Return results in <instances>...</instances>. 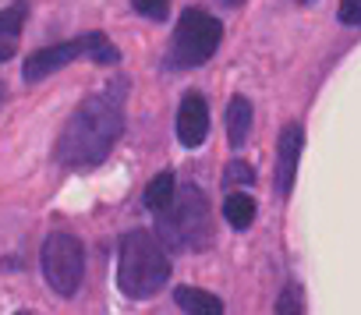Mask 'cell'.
Instances as JSON below:
<instances>
[{"label": "cell", "instance_id": "1", "mask_svg": "<svg viewBox=\"0 0 361 315\" xmlns=\"http://www.w3.org/2000/svg\"><path fill=\"white\" fill-rule=\"evenodd\" d=\"M121 128H124V85L114 82L110 89L78 103V110L68 117V124L57 138V160L71 171L103 163L121 135Z\"/></svg>", "mask_w": 361, "mask_h": 315}, {"label": "cell", "instance_id": "2", "mask_svg": "<svg viewBox=\"0 0 361 315\" xmlns=\"http://www.w3.org/2000/svg\"><path fill=\"white\" fill-rule=\"evenodd\" d=\"M166 280H170L166 248L145 230L124 234L121 237V255H117V287H121V294L131 297V301H145V297H156Z\"/></svg>", "mask_w": 361, "mask_h": 315}, {"label": "cell", "instance_id": "3", "mask_svg": "<svg viewBox=\"0 0 361 315\" xmlns=\"http://www.w3.org/2000/svg\"><path fill=\"white\" fill-rule=\"evenodd\" d=\"M224 39V25L199 8H188L177 18V29L166 47V68H199L206 64Z\"/></svg>", "mask_w": 361, "mask_h": 315}, {"label": "cell", "instance_id": "4", "mask_svg": "<svg viewBox=\"0 0 361 315\" xmlns=\"http://www.w3.org/2000/svg\"><path fill=\"white\" fill-rule=\"evenodd\" d=\"M159 230L166 237V245L177 248H202L209 241V202L206 195L188 185L180 188L177 199H170L166 209H159Z\"/></svg>", "mask_w": 361, "mask_h": 315}, {"label": "cell", "instance_id": "5", "mask_svg": "<svg viewBox=\"0 0 361 315\" xmlns=\"http://www.w3.org/2000/svg\"><path fill=\"white\" fill-rule=\"evenodd\" d=\"M82 57H89V61H96V64H117V47L103 36V32H89V36H78V39H68V43H57V47H43V50H36V54H29L25 57V64H22V78L25 82H43L47 75H54L57 68H68V64H75V61H82Z\"/></svg>", "mask_w": 361, "mask_h": 315}, {"label": "cell", "instance_id": "6", "mask_svg": "<svg viewBox=\"0 0 361 315\" xmlns=\"http://www.w3.org/2000/svg\"><path fill=\"white\" fill-rule=\"evenodd\" d=\"M43 276L61 297H75L85 280V248L71 234H50L43 245Z\"/></svg>", "mask_w": 361, "mask_h": 315}, {"label": "cell", "instance_id": "7", "mask_svg": "<svg viewBox=\"0 0 361 315\" xmlns=\"http://www.w3.org/2000/svg\"><path fill=\"white\" fill-rule=\"evenodd\" d=\"M209 135V106L199 92H188L185 99H180V110H177V138L180 145H202Z\"/></svg>", "mask_w": 361, "mask_h": 315}, {"label": "cell", "instance_id": "8", "mask_svg": "<svg viewBox=\"0 0 361 315\" xmlns=\"http://www.w3.org/2000/svg\"><path fill=\"white\" fill-rule=\"evenodd\" d=\"M301 145H305V131L298 124H287L280 131V149H276V192L287 199L290 188H294V178H298V156H301Z\"/></svg>", "mask_w": 361, "mask_h": 315}, {"label": "cell", "instance_id": "9", "mask_svg": "<svg viewBox=\"0 0 361 315\" xmlns=\"http://www.w3.org/2000/svg\"><path fill=\"white\" fill-rule=\"evenodd\" d=\"M25 15H29L25 0H18V4H11V8L0 11V64L15 57L18 39H22V29H25Z\"/></svg>", "mask_w": 361, "mask_h": 315}, {"label": "cell", "instance_id": "10", "mask_svg": "<svg viewBox=\"0 0 361 315\" xmlns=\"http://www.w3.org/2000/svg\"><path fill=\"white\" fill-rule=\"evenodd\" d=\"M252 103L245 99V96H234L231 103H227V142L234 145V149H241L245 142H248V131H252Z\"/></svg>", "mask_w": 361, "mask_h": 315}, {"label": "cell", "instance_id": "11", "mask_svg": "<svg viewBox=\"0 0 361 315\" xmlns=\"http://www.w3.org/2000/svg\"><path fill=\"white\" fill-rule=\"evenodd\" d=\"M173 301L180 311H192V315H220L224 311V301L209 290H199V287H177Z\"/></svg>", "mask_w": 361, "mask_h": 315}, {"label": "cell", "instance_id": "12", "mask_svg": "<svg viewBox=\"0 0 361 315\" xmlns=\"http://www.w3.org/2000/svg\"><path fill=\"white\" fill-rule=\"evenodd\" d=\"M173 195H177V181H173V174H170V171H163V174H156V178L145 185L142 202H145V209L159 213V209H166V206H170V199H173Z\"/></svg>", "mask_w": 361, "mask_h": 315}, {"label": "cell", "instance_id": "13", "mask_svg": "<svg viewBox=\"0 0 361 315\" xmlns=\"http://www.w3.org/2000/svg\"><path fill=\"white\" fill-rule=\"evenodd\" d=\"M224 216L234 230H248L252 220H255V199L252 195H241V192H231L227 202H224Z\"/></svg>", "mask_w": 361, "mask_h": 315}, {"label": "cell", "instance_id": "14", "mask_svg": "<svg viewBox=\"0 0 361 315\" xmlns=\"http://www.w3.org/2000/svg\"><path fill=\"white\" fill-rule=\"evenodd\" d=\"M131 8H135L138 15L152 18V22H163L166 11H170V0H131Z\"/></svg>", "mask_w": 361, "mask_h": 315}, {"label": "cell", "instance_id": "15", "mask_svg": "<svg viewBox=\"0 0 361 315\" xmlns=\"http://www.w3.org/2000/svg\"><path fill=\"white\" fill-rule=\"evenodd\" d=\"M224 181H227V188H231V185H252V181H255V171H252V163L238 160V163H231V167H227Z\"/></svg>", "mask_w": 361, "mask_h": 315}, {"label": "cell", "instance_id": "16", "mask_svg": "<svg viewBox=\"0 0 361 315\" xmlns=\"http://www.w3.org/2000/svg\"><path fill=\"white\" fill-rule=\"evenodd\" d=\"M336 18H340L343 25H361V0H343L340 11H336Z\"/></svg>", "mask_w": 361, "mask_h": 315}, {"label": "cell", "instance_id": "17", "mask_svg": "<svg viewBox=\"0 0 361 315\" xmlns=\"http://www.w3.org/2000/svg\"><path fill=\"white\" fill-rule=\"evenodd\" d=\"M276 308H280V311H301V297H298L294 290H290V294L283 290V297H280V304H276Z\"/></svg>", "mask_w": 361, "mask_h": 315}, {"label": "cell", "instance_id": "18", "mask_svg": "<svg viewBox=\"0 0 361 315\" xmlns=\"http://www.w3.org/2000/svg\"><path fill=\"white\" fill-rule=\"evenodd\" d=\"M224 4H245V0H224Z\"/></svg>", "mask_w": 361, "mask_h": 315}, {"label": "cell", "instance_id": "19", "mask_svg": "<svg viewBox=\"0 0 361 315\" xmlns=\"http://www.w3.org/2000/svg\"><path fill=\"white\" fill-rule=\"evenodd\" d=\"M0 96H4V89H0Z\"/></svg>", "mask_w": 361, "mask_h": 315}]
</instances>
